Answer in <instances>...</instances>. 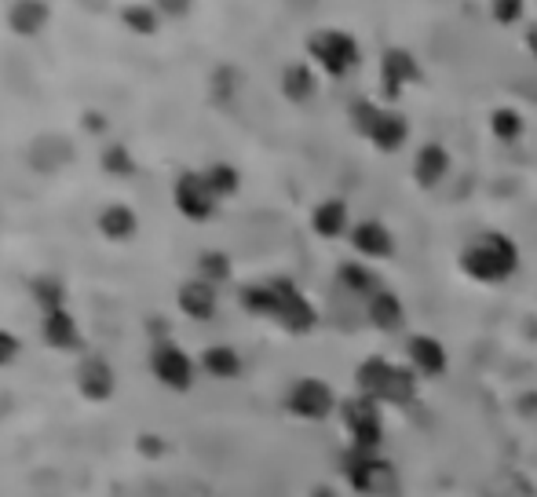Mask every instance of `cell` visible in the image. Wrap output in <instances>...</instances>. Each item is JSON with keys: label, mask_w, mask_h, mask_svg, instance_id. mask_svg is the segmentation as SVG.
<instances>
[{"label": "cell", "mask_w": 537, "mask_h": 497, "mask_svg": "<svg viewBox=\"0 0 537 497\" xmlns=\"http://www.w3.org/2000/svg\"><path fill=\"white\" fill-rule=\"evenodd\" d=\"M377 117H380V110L373 103H355V106H351V121H355V128L362 132V136H373Z\"/></svg>", "instance_id": "d6a6232c"}, {"label": "cell", "mask_w": 537, "mask_h": 497, "mask_svg": "<svg viewBox=\"0 0 537 497\" xmlns=\"http://www.w3.org/2000/svg\"><path fill=\"white\" fill-rule=\"evenodd\" d=\"M103 172H110V176H132V172H136V161H132V154H128L121 143H110V147L103 150Z\"/></svg>", "instance_id": "4dcf8cb0"}, {"label": "cell", "mask_w": 537, "mask_h": 497, "mask_svg": "<svg viewBox=\"0 0 537 497\" xmlns=\"http://www.w3.org/2000/svg\"><path fill=\"white\" fill-rule=\"evenodd\" d=\"M497 19H501V22H516V15H519V11H523V4H497Z\"/></svg>", "instance_id": "e575fe53"}, {"label": "cell", "mask_w": 537, "mask_h": 497, "mask_svg": "<svg viewBox=\"0 0 537 497\" xmlns=\"http://www.w3.org/2000/svg\"><path fill=\"white\" fill-rule=\"evenodd\" d=\"M337 282H340V289H348V293H355V297H377L380 293V278L373 275V271H366V267H358V264H344L337 271Z\"/></svg>", "instance_id": "d4e9b609"}, {"label": "cell", "mask_w": 537, "mask_h": 497, "mask_svg": "<svg viewBox=\"0 0 537 497\" xmlns=\"http://www.w3.org/2000/svg\"><path fill=\"white\" fill-rule=\"evenodd\" d=\"M358 392L373 402H391V406H406L417 392V377L406 366H391L384 359H366L355 373Z\"/></svg>", "instance_id": "6da1fadb"}, {"label": "cell", "mask_w": 537, "mask_h": 497, "mask_svg": "<svg viewBox=\"0 0 537 497\" xmlns=\"http://www.w3.org/2000/svg\"><path fill=\"white\" fill-rule=\"evenodd\" d=\"M201 370L209 373V377L231 381V377L242 373V359H238V351L227 348V344H212V348H205V355H201Z\"/></svg>", "instance_id": "ffe728a7"}, {"label": "cell", "mask_w": 537, "mask_h": 497, "mask_svg": "<svg viewBox=\"0 0 537 497\" xmlns=\"http://www.w3.org/2000/svg\"><path fill=\"white\" fill-rule=\"evenodd\" d=\"M121 19H125L128 30L139 33V37H150V33L158 30V8H150V4H128V8L121 11Z\"/></svg>", "instance_id": "83f0119b"}, {"label": "cell", "mask_w": 537, "mask_h": 497, "mask_svg": "<svg viewBox=\"0 0 537 497\" xmlns=\"http://www.w3.org/2000/svg\"><path fill=\"white\" fill-rule=\"evenodd\" d=\"M150 370H154V377L169 392H187L190 384H194V359L179 344H172L169 337L154 340V348H150Z\"/></svg>", "instance_id": "3957f363"}, {"label": "cell", "mask_w": 537, "mask_h": 497, "mask_svg": "<svg viewBox=\"0 0 537 497\" xmlns=\"http://www.w3.org/2000/svg\"><path fill=\"white\" fill-rule=\"evenodd\" d=\"M271 289H274V300H278V307H274L278 326L289 329V333H307V329L315 326V307L296 293L289 278H274Z\"/></svg>", "instance_id": "8992f818"}, {"label": "cell", "mask_w": 537, "mask_h": 497, "mask_svg": "<svg viewBox=\"0 0 537 497\" xmlns=\"http://www.w3.org/2000/svg\"><path fill=\"white\" fill-rule=\"evenodd\" d=\"M179 311L187 318H198V322H209L216 315V286L201 282V278H190L179 286Z\"/></svg>", "instance_id": "4fadbf2b"}, {"label": "cell", "mask_w": 537, "mask_h": 497, "mask_svg": "<svg viewBox=\"0 0 537 497\" xmlns=\"http://www.w3.org/2000/svg\"><path fill=\"white\" fill-rule=\"evenodd\" d=\"M351 483H355V490H362V494L384 497L395 490V468H391L388 461H380V457H362V461L351 468Z\"/></svg>", "instance_id": "8fae6325"}, {"label": "cell", "mask_w": 537, "mask_h": 497, "mask_svg": "<svg viewBox=\"0 0 537 497\" xmlns=\"http://www.w3.org/2000/svg\"><path fill=\"white\" fill-rule=\"evenodd\" d=\"M95 223H99V234L110 238V242H128L139 231V216L128 205H106Z\"/></svg>", "instance_id": "2e32d148"}, {"label": "cell", "mask_w": 537, "mask_h": 497, "mask_svg": "<svg viewBox=\"0 0 537 497\" xmlns=\"http://www.w3.org/2000/svg\"><path fill=\"white\" fill-rule=\"evenodd\" d=\"M30 293H33V300H37V307H41L44 315H48V311H59L63 300H66L63 278H55V275H37L30 282Z\"/></svg>", "instance_id": "484cf974"}, {"label": "cell", "mask_w": 537, "mask_h": 497, "mask_svg": "<svg viewBox=\"0 0 537 497\" xmlns=\"http://www.w3.org/2000/svg\"><path fill=\"white\" fill-rule=\"evenodd\" d=\"M48 19H52V8L41 4V0H19V4L8 8V26L19 37H37L48 26Z\"/></svg>", "instance_id": "5bb4252c"}, {"label": "cell", "mask_w": 537, "mask_h": 497, "mask_svg": "<svg viewBox=\"0 0 537 497\" xmlns=\"http://www.w3.org/2000/svg\"><path fill=\"white\" fill-rule=\"evenodd\" d=\"M490 125H494V136L505 139V143H512V139L523 136V121H519V114H516V110H508V106H505V110H497Z\"/></svg>", "instance_id": "1f68e13d"}, {"label": "cell", "mask_w": 537, "mask_h": 497, "mask_svg": "<svg viewBox=\"0 0 537 497\" xmlns=\"http://www.w3.org/2000/svg\"><path fill=\"white\" fill-rule=\"evenodd\" d=\"M410 359L413 366L428 377H439L446 370V348L435 337H413L410 340Z\"/></svg>", "instance_id": "d6986e66"}, {"label": "cell", "mask_w": 537, "mask_h": 497, "mask_svg": "<svg viewBox=\"0 0 537 497\" xmlns=\"http://www.w3.org/2000/svg\"><path fill=\"white\" fill-rule=\"evenodd\" d=\"M344 421H348V432H351V439H355L358 450H373V446L384 439V432H380L377 402L366 399V395H358V399H351L348 406H344Z\"/></svg>", "instance_id": "9c48e42d"}, {"label": "cell", "mask_w": 537, "mask_h": 497, "mask_svg": "<svg viewBox=\"0 0 537 497\" xmlns=\"http://www.w3.org/2000/svg\"><path fill=\"white\" fill-rule=\"evenodd\" d=\"M70 161H74V143L59 136V132H44V136H37L26 147V165L33 172H41V176H52L63 165H70Z\"/></svg>", "instance_id": "ba28073f"}, {"label": "cell", "mask_w": 537, "mask_h": 497, "mask_svg": "<svg viewBox=\"0 0 537 497\" xmlns=\"http://www.w3.org/2000/svg\"><path fill=\"white\" fill-rule=\"evenodd\" d=\"M114 366L103 359V355H85L81 359V366H77V388H81V395L92 402H103L114 395Z\"/></svg>", "instance_id": "30bf717a"}, {"label": "cell", "mask_w": 537, "mask_h": 497, "mask_svg": "<svg viewBox=\"0 0 537 497\" xmlns=\"http://www.w3.org/2000/svg\"><path fill=\"white\" fill-rule=\"evenodd\" d=\"M402 318H406V311H402V300L395 297V293H384V289H380L377 297L369 300V322L377 329H384V333H395V329L402 326Z\"/></svg>", "instance_id": "44dd1931"}, {"label": "cell", "mask_w": 537, "mask_h": 497, "mask_svg": "<svg viewBox=\"0 0 537 497\" xmlns=\"http://www.w3.org/2000/svg\"><path fill=\"white\" fill-rule=\"evenodd\" d=\"M311 223H315V234H322V238H340V234L348 231V205L340 198L322 201L315 209V216H311Z\"/></svg>", "instance_id": "7402d4cb"}, {"label": "cell", "mask_w": 537, "mask_h": 497, "mask_svg": "<svg viewBox=\"0 0 537 497\" xmlns=\"http://www.w3.org/2000/svg\"><path fill=\"white\" fill-rule=\"evenodd\" d=\"M351 242L362 256H373V260H384V256L395 253V238L388 234V227L377 220H362L351 231Z\"/></svg>", "instance_id": "9a60e30c"}, {"label": "cell", "mask_w": 537, "mask_h": 497, "mask_svg": "<svg viewBox=\"0 0 537 497\" xmlns=\"http://www.w3.org/2000/svg\"><path fill=\"white\" fill-rule=\"evenodd\" d=\"M417 77H421V66L413 63L410 52L391 48V52L384 55V92H388L391 99L399 96V88L406 85V81H417Z\"/></svg>", "instance_id": "e0dca14e"}, {"label": "cell", "mask_w": 537, "mask_h": 497, "mask_svg": "<svg viewBox=\"0 0 537 497\" xmlns=\"http://www.w3.org/2000/svg\"><path fill=\"white\" fill-rule=\"evenodd\" d=\"M307 48H311V55L322 63V70L333 77H344L348 70L358 66L355 37H348V33H340V30H318L315 37L307 41Z\"/></svg>", "instance_id": "277c9868"}, {"label": "cell", "mask_w": 537, "mask_h": 497, "mask_svg": "<svg viewBox=\"0 0 537 497\" xmlns=\"http://www.w3.org/2000/svg\"><path fill=\"white\" fill-rule=\"evenodd\" d=\"M242 304L249 307L253 315H271L274 318V307H278V300H274L271 282H264V286H245L242 289Z\"/></svg>", "instance_id": "f546056e"}, {"label": "cell", "mask_w": 537, "mask_h": 497, "mask_svg": "<svg viewBox=\"0 0 537 497\" xmlns=\"http://www.w3.org/2000/svg\"><path fill=\"white\" fill-rule=\"evenodd\" d=\"M519 264V253L512 238H501V234H483V238H475L461 256V267L475 282H501L516 271Z\"/></svg>", "instance_id": "7a4b0ae2"}, {"label": "cell", "mask_w": 537, "mask_h": 497, "mask_svg": "<svg viewBox=\"0 0 537 497\" xmlns=\"http://www.w3.org/2000/svg\"><path fill=\"white\" fill-rule=\"evenodd\" d=\"M227 275H231V260H227V253L209 249V253L198 256V278L201 282L216 286V282H227Z\"/></svg>", "instance_id": "f1b7e54d"}, {"label": "cell", "mask_w": 537, "mask_h": 497, "mask_svg": "<svg viewBox=\"0 0 537 497\" xmlns=\"http://www.w3.org/2000/svg\"><path fill=\"white\" fill-rule=\"evenodd\" d=\"M282 92H285V99H293V103H307V99L315 96V74H311V66H304V63L285 66Z\"/></svg>", "instance_id": "cb8c5ba5"}, {"label": "cell", "mask_w": 537, "mask_h": 497, "mask_svg": "<svg viewBox=\"0 0 537 497\" xmlns=\"http://www.w3.org/2000/svg\"><path fill=\"white\" fill-rule=\"evenodd\" d=\"M15 355H19V340H15V333L0 329V366L15 362Z\"/></svg>", "instance_id": "836d02e7"}, {"label": "cell", "mask_w": 537, "mask_h": 497, "mask_svg": "<svg viewBox=\"0 0 537 497\" xmlns=\"http://www.w3.org/2000/svg\"><path fill=\"white\" fill-rule=\"evenodd\" d=\"M406 136H410V128H406V121H402L395 110H380L377 125H373V143H377L380 150H399L402 143H406Z\"/></svg>", "instance_id": "603a6c76"}, {"label": "cell", "mask_w": 537, "mask_h": 497, "mask_svg": "<svg viewBox=\"0 0 537 497\" xmlns=\"http://www.w3.org/2000/svg\"><path fill=\"white\" fill-rule=\"evenodd\" d=\"M337 406V395L326 381H315V377H304V381L293 384L289 392V410L304 421H326L329 413Z\"/></svg>", "instance_id": "52a82bcc"}, {"label": "cell", "mask_w": 537, "mask_h": 497, "mask_svg": "<svg viewBox=\"0 0 537 497\" xmlns=\"http://www.w3.org/2000/svg\"><path fill=\"white\" fill-rule=\"evenodd\" d=\"M450 172V154H446L439 143H428V147L417 154V165H413V176L421 187H439Z\"/></svg>", "instance_id": "ac0fdd59"}, {"label": "cell", "mask_w": 537, "mask_h": 497, "mask_svg": "<svg viewBox=\"0 0 537 497\" xmlns=\"http://www.w3.org/2000/svg\"><path fill=\"white\" fill-rule=\"evenodd\" d=\"M530 44H537V30H534V33H530ZM534 52H537V48H534Z\"/></svg>", "instance_id": "8d00e7d4"}, {"label": "cell", "mask_w": 537, "mask_h": 497, "mask_svg": "<svg viewBox=\"0 0 537 497\" xmlns=\"http://www.w3.org/2000/svg\"><path fill=\"white\" fill-rule=\"evenodd\" d=\"M41 337H44V344L55 348V351H77L81 348V329H77L74 315H70L66 307L48 311V315L41 318Z\"/></svg>", "instance_id": "7c38bea8"}, {"label": "cell", "mask_w": 537, "mask_h": 497, "mask_svg": "<svg viewBox=\"0 0 537 497\" xmlns=\"http://www.w3.org/2000/svg\"><path fill=\"white\" fill-rule=\"evenodd\" d=\"M205 183H209V191L216 194V198H231V194L238 191V169L227 165V161H216V165H209V172H205Z\"/></svg>", "instance_id": "4316f807"}, {"label": "cell", "mask_w": 537, "mask_h": 497, "mask_svg": "<svg viewBox=\"0 0 537 497\" xmlns=\"http://www.w3.org/2000/svg\"><path fill=\"white\" fill-rule=\"evenodd\" d=\"M176 209L194 223H205L216 212V194L209 191V183H205V172H183L176 180Z\"/></svg>", "instance_id": "5b68a950"}, {"label": "cell", "mask_w": 537, "mask_h": 497, "mask_svg": "<svg viewBox=\"0 0 537 497\" xmlns=\"http://www.w3.org/2000/svg\"><path fill=\"white\" fill-rule=\"evenodd\" d=\"M187 11H190V4H161L158 15H187Z\"/></svg>", "instance_id": "d590c367"}]
</instances>
